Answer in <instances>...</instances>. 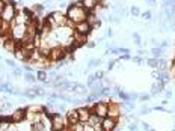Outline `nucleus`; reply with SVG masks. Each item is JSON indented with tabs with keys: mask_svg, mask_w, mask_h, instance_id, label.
I'll return each mask as SVG.
<instances>
[{
	"mask_svg": "<svg viewBox=\"0 0 175 131\" xmlns=\"http://www.w3.org/2000/svg\"><path fill=\"white\" fill-rule=\"evenodd\" d=\"M88 14H89V12H88V11L83 8L82 0H77V2L71 3L70 8H68V11H67V17H68L71 21H74L76 24H77V23H82V21H86Z\"/></svg>",
	"mask_w": 175,
	"mask_h": 131,
	"instance_id": "obj_1",
	"label": "nucleus"
},
{
	"mask_svg": "<svg viewBox=\"0 0 175 131\" xmlns=\"http://www.w3.org/2000/svg\"><path fill=\"white\" fill-rule=\"evenodd\" d=\"M15 6H17V5H15L14 2L8 0V2L5 3V9H3L2 15H0V18H2L3 21H6V23H11V21L15 18V15H17V8H15Z\"/></svg>",
	"mask_w": 175,
	"mask_h": 131,
	"instance_id": "obj_2",
	"label": "nucleus"
},
{
	"mask_svg": "<svg viewBox=\"0 0 175 131\" xmlns=\"http://www.w3.org/2000/svg\"><path fill=\"white\" fill-rule=\"evenodd\" d=\"M52 130L53 131H62L65 127H68V121H67V116L61 115V113H53L52 116Z\"/></svg>",
	"mask_w": 175,
	"mask_h": 131,
	"instance_id": "obj_3",
	"label": "nucleus"
},
{
	"mask_svg": "<svg viewBox=\"0 0 175 131\" xmlns=\"http://www.w3.org/2000/svg\"><path fill=\"white\" fill-rule=\"evenodd\" d=\"M64 59H65V48L61 47V45L53 47L52 51H50L49 60H50V62H59V60H64Z\"/></svg>",
	"mask_w": 175,
	"mask_h": 131,
	"instance_id": "obj_4",
	"label": "nucleus"
},
{
	"mask_svg": "<svg viewBox=\"0 0 175 131\" xmlns=\"http://www.w3.org/2000/svg\"><path fill=\"white\" fill-rule=\"evenodd\" d=\"M107 116L115 119V121H118L121 118V106L113 103V101L107 103Z\"/></svg>",
	"mask_w": 175,
	"mask_h": 131,
	"instance_id": "obj_5",
	"label": "nucleus"
},
{
	"mask_svg": "<svg viewBox=\"0 0 175 131\" xmlns=\"http://www.w3.org/2000/svg\"><path fill=\"white\" fill-rule=\"evenodd\" d=\"M91 113H95V115H98L100 118H106V116H107V103H104V101L95 103V104L92 106V109H91Z\"/></svg>",
	"mask_w": 175,
	"mask_h": 131,
	"instance_id": "obj_6",
	"label": "nucleus"
},
{
	"mask_svg": "<svg viewBox=\"0 0 175 131\" xmlns=\"http://www.w3.org/2000/svg\"><path fill=\"white\" fill-rule=\"evenodd\" d=\"M11 35L15 41H21L26 36V24H15L11 30Z\"/></svg>",
	"mask_w": 175,
	"mask_h": 131,
	"instance_id": "obj_7",
	"label": "nucleus"
},
{
	"mask_svg": "<svg viewBox=\"0 0 175 131\" xmlns=\"http://www.w3.org/2000/svg\"><path fill=\"white\" fill-rule=\"evenodd\" d=\"M52 17H53V20H55V23H56V26H58V27H65V26H67L68 17H67L64 12H61V11L52 12Z\"/></svg>",
	"mask_w": 175,
	"mask_h": 131,
	"instance_id": "obj_8",
	"label": "nucleus"
},
{
	"mask_svg": "<svg viewBox=\"0 0 175 131\" xmlns=\"http://www.w3.org/2000/svg\"><path fill=\"white\" fill-rule=\"evenodd\" d=\"M101 125H103V130H104V131H115L116 127H118V121H115V119L106 116V118H103Z\"/></svg>",
	"mask_w": 175,
	"mask_h": 131,
	"instance_id": "obj_9",
	"label": "nucleus"
},
{
	"mask_svg": "<svg viewBox=\"0 0 175 131\" xmlns=\"http://www.w3.org/2000/svg\"><path fill=\"white\" fill-rule=\"evenodd\" d=\"M26 113H27L26 109H17V110L11 115V121L15 122V124H20V122L26 121Z\"/></svg>",
	"mask_w": 175,
	"mask_h": 131,
	"instance_id": "obj_10",
	"label": "nucleus"
},
{
	"mask_svg": "<svg viewBox=\"0 0 175 131\" xmlns=\"http://www.w3.org/2000/svg\"><path fill=\"white\" fill-rule=\"evenodd\" d=\"M74 30L77 33H82V35H89L91 30H92V27H91V24L88 23V21H82V23H77L76 24V29Z\"/></svg>",
	"mask_w": 175,
	"mask_h": 131,
	"instance_id": "obj_11",
	"label": "nucleus"
},
{
	"mask_svg": "<svg viewBox=\"0 0 175 131\" xmlns=\"http://www.w3.org/2000/svg\"><path fill=\"white\" fill-rule=\"evenodd\" d=\"M77 112H79V121L80 122H88L89 121V116H91V110L88 109V107H80V109H77Z\"/></svg>",
	"mask_w": 175,
	"mask_h": 131,
	"instance_id": "obj_12",
	"label": "nucleus"
},
{
	"mask_svg": "<svg viewBox=\"0 0 175 131\" xmlns=\"http://www.w3.org/2000/svg\"><path fill=\"white\" fill-rule=\"evenodd\" d=\"M98 2H100V0H82V5H83V8H85L88 12H92V11L97 9Z\"/></svg>",
	"mask_w": 175,
	"mask_h": 131,
	"instance_id": "obj_13",
	"label": "nucleus"
},
{
	"mask_svg": "<svg viewBox=\"0 0 175 131\" xmlns=\"http://www.w3.org/2000/svg\"><path fill=\"white\" fill-rule=\"evenodd\" d=\"M17 47H18V44H17V41L15 39H8L5 44H3V48L6 50V51H9V53H15V50H17Z\"/></svg>",
	"mask_w": 175,
	"mask_h": 131,
	"instance_id": "obj_14",
	"label": "nucleus"
},
{
	"mask_svg": "<svg viewBox=\"0 0 175 131\" xmlns=\"http://www.w3.org/2000/svg\"><path fill=\"white\" fill-rule=\"evenodd\" d=\"M67 121H68V125H73V124L80 122L79 121V112H77V109L76 110H70L67 113Z\"/></svg>",
	"mask_w": 175,
	"mask_h": 131,
	"instance_id": "obj_15",
	"label": "nucleus"
},
{
	"mask_svg": "<svg viewBox=\"0 0 175 131\" xmlns=\"http://www.w3.org/2000/svg\"><path fill=\"white\" fill-rule=\"evenodd\" d=\"M30 11H32V14H35L36 17H41V15L44 14V11H46V6L36 3V5H33V6L30 8Z\"/></svg>",
	"mask_w": 175,
	"mask_h": 131,
	"instance_id": "obj_16",
	"label": "nucleus"
},
{
	"mask_svg": "<svg viewBox=\"0 0 175 131\" xmlns=\"http://www.w3.org/2000/svg\"><path fill=\"white\" fill-rule=\"evenodd\" d=\"M26 110L32 112V113H44V106H41V104H32V106H27Z\"/></svg>",
	"mask_w": 175,
	"mask_h": 131,
	"instance_id": "obj_17",
	"label": "nucleus"
},
{
	"mask_svg": "<svg viewBox=\"0 0 175 131\" xmlns=\"http://www.w3.org/2000/svg\"><path fill=\"white\" fill-rule=\"evenodd\" d=\"M157 80H159L160 83H168V81H169V72L160 71V72L157 74Z\"/></svg>",
	"mask_w": 175,
	"mask_h": 131,
	"instance_id": "obj_18",
	"label": "nucleus"
},
{
	"mask_svg": "<svg viewBox=\"0 0 175 131\" xmlns=\"http://www.w3.org/2000/svg\"><path fill=\"white\" fill-rule=\"evenodd\" d=\"M101 121H103V118H100V116H98V115H95V113H91L88 124H89V125H95V124H100Z\"/></svg>",
	"mask_w": 175,
	"mask_h": 131,
	"instance_id": "obj_19",
	"label": "nucleus"
},
{
	"mask_svg": "<svg viewBox=\"0 0 175 131\" xmlns=\"http://www.w3.org/2000/svg\"><path fill=\"white\" fill-rule=\"evenodd\" d=\"M47 78H49V75H47V72L44 71V69H39L36 72V80H39V81H47Z\"/></svg>",
	"mask_w": 175,
	"mask_h": 131,
	"instance_id": "obj_20",
	"label": "nucleus"
},
{
	"mask_svg": "<svg viewBox=\"0 0 175 131\" xmlns=\"http://www.w3.org/2000/svg\"><path fill=\"white\" fill-rule=\"evenodd\" d=\"M151 53H153V57H154V59H160V56L163 54V48H162V47H154V48L151 50Z\"/></svg>",
	"mask_w": 175,
	"mask_h": 131,
	"instance_id": "obj_21",
	"label": "nucleus"
},
{
	"mask_svg": "<svg viewBox=\"0 0 175 131\" xmlns=\"http://www.w3.org/2000/svg\"><path fill=\"white\" fill-rule=\"evenodd\" d=\"M70 131H83V122H77L73 125H68Z\"/></svg>",
	"mask_w": 175,
	"mask_h": 131,
	"instance_id": "obj_22",
	"label": "nucleus"
},
{
	"mask_svg": "<svg viewBox=\"0 0 175 131\" xmlns=\"http://www.w3.org/2000/svg\"><path fill=\"white\" fill-rule=\"evenodd\" d=\"M24 80L27 81V83H30V84H33L35 81H36V77L32 74V72H26L24 74Z\"/></svg>",
	"mask_w": 175,
	"mask_h": 131,
	"instance_id": "obj_23",
	"label": "nucleus"
},
{
	"mask_svg": "<svg viewBox=\"0 0 175 131\" xmlns=\"http://www.w3.org/2000/svg\"><path fill=\"white\" fill-rule=\"evenodd\" d=\"M157 68L160 71H165L166 69V60L165 59H157Z\"/></svg>",
	"mask_w": 175,
	"mask_h": 131,
	"instance_id": "obj_24",
	"label": "nucleus"
},
{
	"mask_svg": "<svg viewBox=\"0 0 175 131\" xmlns=\"http://www.w3.org/2000/svg\"><path fill=\"white\" fill-rule=\"evenodd\" d=\"M133 39H135V44H136V45H142V41H141V35L139 33H133Z\"/></svg>",
	"mask_w": 175,
	"mask_h": 131,
	"instance_id": "obj_25",
	"label": "nucleus"
},
{
	"mask_svg": "<svg viewBox=\"0 0 175 131\" xmlns=\"http://www.w3.org/2000/svg\"><path fill=\"white\" fill-rule=\"evenodd\" d=\"M100 63H101V60H100V59H92V60H89V63H88V68L97 66V65H100Z\"/></svg>",
	"mask_w": 175,
	"mask_h": 131,
	"instance_id": "obj_26",
	"label": "nucleus"
},
{
	"mask_svg": "<svg viewBox=\"0 0 175 131\" xmlns=\"http://www.w3.org/2000/svg\"><path fill=\"white\" fill-rule=\"evenodd\" d=\"M83 131H94V127L89 125L88 122H85V124H83Z\"/></svg>",
	"mask_w": 175,
	"mask_h": 131,
	"instance_id": "obj_27",
	"label": "nucleus"
},
{
	"mask_svg": "<svg viewBox=\"0 0 175 131\" xmlns=\"http://www.w3.org/2000/svg\"><path fill=\"white\" fill-rule=\"evenodd\" d=\"M128 130H130V131H138V122H136V124L131 122V124L128 125Z\"/></svg>",
	"mask_w": 175,
	"mask_h": 131,
	"instance_id": "obj_28",
	"label": "nucleus"
},
{
	"mask_svg": "<svg viewBox=\"0 0 175 131\" xmlns=\"http://www.w3.org/2000/svg\"><path fill=\"white\" fill-rule=\"evenodd\" d=\"M147 63L151 65V66H154V68H157V59H148Z\"/></svg>",
	"mask_w": 175,
	"mask_h": 131,
	"instance_id": "obj_29",
	"label": "nucleus"
},
{
	"mask_svg": "<svg viewBox=\"0 0 175 131\" xmlns=\"http://www.w3.org/2000/svg\"><path fill=\"white\" fill-rule=\"evenodd\" d=\"M139 14H141L139 8H136V6H133V8H131V15H139Z\"/></svg>",
	"mask_w": 175,
	"mask_h": 131,
	"instance_id": "obj_30",
	"label": "nucleus"
},
{
	"mask_svg": "<svg viewBox=\"0 0 175 131\" xmlns=\"http://www.w3.org/2000/svg\"><path fill=\"white\" fill-rule=\"evenodd\" d=\"M142 17H144L145 20H150V18L153 17V14H151L150 11H147V12H144V14H142Z\"/></svg>",
	"mask_w": 175,
	"mask_h": 131,
	"instance_id": "obj_31",
	"label": "nucleus"
},
{
	"mask_svg": "<svg viewBox=\"0 0 175 131\" xmlns=\"http://www.w3.org/2000/svg\"><path fill=\"white\" fill-rule=\"evenodd\" d=\"M94 75H95V78H97V80H101V78L104 77V72H103V71H98V72H97V74H94Z\"/></svg>",
	"mask_w": 175,
	"mask_h": 131,
	"instance_id": "obj_32",
	"label": "nucleus"
},
{
	"mask_svg": "<svg viewBox=\"0 0 175 131\" xmlns=\"http://www.w3.org/2000/svg\"><path fill=\"white\" fill-rule=\"evenodd\" d=\"M5 0H0V15H2V12H3V9H5Z\"/></svg>",
	"mask_w": 175,
	"mask_h": 131,
	"instance_id": "obj_33",
	"label": "nucleus"
},
{
	"mask_svg": "<svg viewBox=\"0 0 175 131\" xmlns=\"http://www.w3.org/2000/svg\"><path fill=\"white\" fill-rule=\"evenodd\" d=\"M14 75H17V77H20V75H23V72H21V69H20V68H15V69H14Z\"/></svg>",
	"mask_w": 175,
	"mask_h": 131,
	"instance_id": "obj_34",
	"label": "nucleus"
},
{
	"mask_svg": "<svg viewBox=\"0 0 175 131\" xmlns=\"http://www.w3.org/2000/svg\"><path fill=\"white\" fill-rule=\"evenodd\" d=\"M6 63H8V65H11V66H12L14 69L17 68V65H15V62H14V60H11V59H8V60H6Z\"/></svg>",
	"mask_w": 175,
	"mask_h": 131,
	"instance_id": "obj_35",
	"label": "nucleus"
},
{
	"mask_svg": "<svg viewBox=\"0 0 175 131\" xmlns=\"http://www.w3.org/2000/svg\"><path fill=\"white\" fill-rule=\"evenodd\" d=\"M168 45H169V41H163V42L160 44V47H162V48H166Z\"/></svg>",
	"mask_w": 175,
	"mask_h": 131,
	"instance_id": "obj_36",
	"label": "nucleus"
},
{
	"mask_svg": "<svg viewBox=\"0 0 175 131\" xmlns=\"http://www.w3.org/2000/svg\"><path fill=\"white\" fill-rule=\"evenodd\" d=\"M133 60H135L136 63H142V59H141V57H133Z\"/></svg>",
	"mask_w": 175,
	"mask_h": 131,
	"instance_id": "obj_37",
	"label": "nucleus"
},
{
	"mask_svg": "<svg viewBox=\"0 0 175 131\" xmlns=\"http://www.w3.org/2000/svg\"><path fill=\"white\" fill-rule=\"evenodd\" d=\"M115 63H116L115 60H112V62H109V69H112V68L115 66Z\"/></svg>",
	"mask_w": 175,
	"mask_h": 131,
	"instance_id": "obj_38",
	"label": "nucleus"
},
{
	"mask_svg": "<svg viewBox=\"0 0 175 131\" xmlns=\"http://www.w3.org/2000/svg\"><path fill=\"white\" fill-rule=\"evenodd\" d=\"M121 59H131V56H130V54H122Z\"/></svg>",
	"mask_w": 175,
	"mask_h": 131,
	"instance_id": "obj_39",
	"label": "nucleus"
},
{
	"mask_svg": "<svg viewBox=\"0 0 175 131\" xmlns=\"http://www.w3.org/2000/svg\"><path fill=\"white\" fill-rule=\"evenodd\" d=\"M148 98H150V95H142V97H141V100H142V101H147Z\"/></svg>",
	"mask_w": 175,
	"mask_h": 131,
	"instance_id": "obj_40",
	"label": "nucleus"
},
{
	"mask_svg": "<svg viewBox=\"0 0 175 131\" xmlns=\"http://www.w3.org/2000/svg\"><path fill=\"white\" fill-rule=\"evenodd\" d=\"M86 45H88V47H91V48H92V47L95 45V44H94V42H86Z\"/></svg>",
	"mask_w": 175,
	"mask_h": 131,
	"instance_id": "obj_41",
	"label": "nucleus"
},
{
	"mask_svg": "<svg viewBox=\"0 0 175 131\" xmlns=\"http://www.w3.org/2000/svg\"><path fill=\"white\" fill-rule=\"evenodd\" d=\"M171 97H172V92L168 91V92H166V98H171Z\"/></svg>",
	"mask_w": 175,
	"mask_h": 131,
	"instance_id": "obj_42",
	"label": "nucleus"
},
{
	"mask_svg": "<svg viewBox=\"0 0 175 131\" xmlns=\"http://www.w3.org/2000/svg\"><path fill=\"white\" fill-rule=\"evenodd\" d=\"M147 2H150V5H153V6L156 5V0H147Z\"/></svg>",
	"mask_w": 175,
	"mask_h": 131,
	"instance_id": "obj_43",
	"label": "nucleus"
},
{
	"mask_svg": "<svg viewBox=\"0 0 175 131\" xmlns=\"http://www.w3.org/2000/svg\"><path fill=\"white\" fill-rule=\"evenodd\" d=\"M107 35H109V36H113V30H112V29H109V33H107Z\"/></svg>",
	"mask_w": 175,
	"mask_h": 131,
	"instance_id": "obj_44",
	"label": "nucleus"
},
{
	"mask_svg": "<svg viewBox=\"0 0 175 131\" xmlns=\"http://www.w3.org/2000/svg\"><path fill=\"white\" fill-rule=\"evenodd\" d=\"M148 110H150V109H148V107H144V109H142V113H147V112H148Z\"/></svg>",
	"mask_w": 175,
	"mask_h": 131,
	"instance_id": "obj_45",
	"label": "nucleus"
},
{
	"mask_svg": "<svg viewBox=\"0 0 175 131\" xmlns=\"http://www.w3.org/2000/svg\"><path fill=\"white\" fill-rule=\"evenodd\" d=\"M62 131H70V128H68V127H65V128H64Z\"/></svg>",
	"mask_w": 175,
	"mask_h": 131,
	"instance_id": "obj_46",
	"label": "nucleus"
},
{
	"mask_svg": "<svg viewBox=\"0 0 175 131\" xmlns=\"http://www.w3.org/2000/svg\"><path fill=\"white\" fill-rule=\"evenodd\" d=\"M174 65H175V57H174Z\"/></svg>",
	"mask_w": 175,
	"mask_h": 131,
	"instance_id": "obj_47",
	"label": "nucleus"
},
{
	"mask_svg": "<svg viewBox=\"0 0 175 131\" xmlns=\"http://www.w3.org/2000/svg\"><path fill=\"white\" fill-rule=\"evenodd\" d=\"M47 2H52V0H47Z\"/></svg>",
	"mask_w": 175,
	"mask_h": 131,
	"instance_id": "obj_48",
	"label": "nucleus"
},
{
	"mask_svg": "<svg viewBox=\"0 0 175 131\" xmlns=\"http://www.w3.org/2000/svg\"><path fill=\"white\" fill-rule=\"evenodd\" d=\"M174 131H175V128H174Z\"/></svg>",
	"mask_w": 175,
	"mask_h": 131,
	"instance_id": "obj_49",
	"label": "nucleus"
},
{
	"mask_svg": "<svg viewBox=\"0 0 175 131\" xmlns=\"http://www.w3.org/2000/svg\"><path fill=\"white\" fill-rule=\"evenodd\" d=\"M18 2H20V0H18Z\"/></svg>",
	"mask_w": 175,
	"mask_h": 131,
	"instance_id": "obj_50",
	"label": "nucleus"
}]
</instances>
